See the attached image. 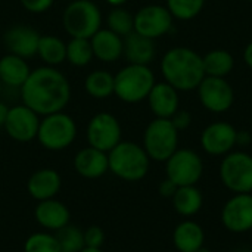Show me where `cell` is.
<instances>
[{
	"label": "cell",
	"mask_w": 252,
	"mask_h": 252,
	"mask_svg": "<svg viewBox=\"0 0 252 252\" xmlns=\"http://www.w3.org/2000/svg\"><path fill=\"white\" fill-rule=\"evenodd\" d=\"M19 90L22 103L40 117L63 111L71 100L72 92L65 74L47 65L31 69Z\"/></svg>",
	"instance_id": "6da1fadb"
},
{
	"label": "cell",
	"mask_w": 252,
	"mask_h": 252,
	"mask_svg": "<svg viewBox=\"0 0 252 252\" xmlns=\"http://www.w3.org/2000/svg\"><path fill=\"white\" fill-rule=\"evenodd\" d=\"M159 68L164 81L179 92L198 89L205 77L202 56L186 46H176L167 50L161 59Z\"/></svg>",
	"instance_id": "7a4b0ae2"
},
{
	"label": "cell",
	"mask_w": 252,
	"mask_h": 252,
	"mask_svg": "<svg viewBox=\"0 0 252 252\" xmlns=\"http://www.w3.org/2000/svg\"><path fill=\"white\" fill-rule=\"evenodd\" d=\"M109 173L124 182L143 180L151 168V158L142 145L130 140H121L108 152Z\"/></svg>",
	"instance_id": "3957f363"
},
{
	"label": "cell",
	"mask_w": 252,
	"mask_h": 252,
	"mask_svg": "<svg viewBox=\"0 0 252 252\" xmlns=\"http://www.w3.org/2000/svg\"><path fill=\"white\" fill-rule=\"evenodd\" d=\"M155 83L149 65L127 63L114 75V94L124 103H139L146 100Z\"/></svg>",
	"instance_id": "277c9868"
},
{
	"label": "cell",
	"mask_w": 252,
	"mask_h": 252,
	"mask_svg": "<svg viewBox=\"0 0 252 252\" xmlns=\"http://www.w3.org/2000/svg\"><path fill=\"white\" fill-rule=\"evenodd\" d=\"M100 7L92 0L68 1L62 13V25L69 37L92 38L102 28Z\"/></svg>",
	"instance_id": "5b68a950"
},
{
	"label": "cell",
	"mask_w": 252,
	"mask_h": 252,
	"mask_svg": "<svg viewBox=\"0 0 252 252\" xmlns=\"http://www.w3.org/2000/svg\"><path fill=\"white\" fill-rule=\"evenodd\" d=\"M78 134L75 120L65 111L49 114L40 118L37 142L47 151L58 152L69 148Z\"/></svg>",
	"instance_id": "8992f818"
},
{
	"label": "cell",
	"mask_w": 252,
	"mask_h": 252,
	"mask_svg": "<svg viewBox=\"0 0 252 252\" xmlns=\"http://www.w3.org/2000/svg\"><path fill=\"white\" fill-rule=\"evenodd\" d=\"M142 146L151 161L165 162L179 149V131L168 118H154L145 128Z\"/></svg>",
	"instance_id": "52a82bcc"
},
{
	"label": "cell",
	"mask_w": 252,
	"mask_h": 252,
	"mask_svg": "<svg viewBox=\"0 0 252 252\" xmlns=\"http://www.w3.org/2000/svg\"><path fill=\"white\" fill-rule=\"evenodd\" d=\"M220 180L232 193H252V155L232 151L220 162Z\"/></svg>",
	"instance_id": "ba28073f"
},
{
	"label": "cell",
	"mask_w": 252,
	"mask_h": 252,
	"mask_svg": "<svg viewBox=\"0 0 252 252\" xmlns=\"http://www.w3.org/2000/svg\"><path fill=\"white\" fill-rule=\"evenodd\" d=\"M204 174V161L198 152L183 148L177 149L165 161V177L182 186H195Z\"/></svg>",
	"instance_id": "9c48e42d"
},
{
	"label": "cell",
	"mask_w": 252,
	"mask_h": 252,
	"mask_svg": "<svg viewBox=\"0 0 252 252\" xmlns=\"http://www.w3.org/2000/svg\"><path fill=\"white\" fill-rule=\"evenodd\" d=\"M86 137L89 146L108 154L123 140V128L111 112H97L87 123Z\"/></svg>",
	"instance_id": "30bf717a"
},
{
	"label": "cell",
	"mask_w": 252,
	"mask_h": 252,
	"mask_svg": "<svg viewBox=\"0 0 252 252\" xmlns=\"http://www.w3.org/2000/svg\"><path fill=\"white\" fill-rule=\"evenodd\" d=\"M196 90L201 105L213 114H224L233 106L235 90L226 78L205 75Z\"/></svg>",
	"instance_id": "8fae6325"
},
{
	"label": "cell",
	"mask_w": 252,
	"mask_h": 252,
	"mask_svg": "<svg viewBox=\"0 0 252 252\" xmlns=\"http://www.w3.org/2000/svg\"><path fill=\"white\" fill-rule=\"evenodd\" d=\"M221 224L235 235L252 230V193H233L221 208Z\"/></svg>",
	"instance_id": "7c38bea8"
},
{
	"label": "cell",
	"mask_w": 252,
	"mask_h": 252,
	"mask_svg": "<svg viewBox=\"0 0 252 252\" xmlns=\"http://www.w3.org/2000/svg\"><path fill=\"white\" fill-rule=\"evenodd\" d=\"M173 16L162 4H146L134 13V31L148 38L157 40L165 35L173 27Z\"/></svg>",
	"instance_id": "4fadbf2b"
},
{
	"label": "cell",
	"mask_w": 252,
	"mask_h": 252,
	"mask_svg": "<svg viewBox=\"0 0 252 252\" xmlns=\"http://www.w3.org/2000/svg\"><path fill=\"white\" fill-rule=\"evenodd\" d=\"M40 118L41 117L38 114H35L24 103L15 105L9 108L3 128L12 140L19 143H28L37 137Z\"/></svg>",
	"instance_id": "5bb4252c"
},
{
	"label": "cell",
	"mask_w": 252,
	"mask_h": 252,
	"mask_svg": "<svg viewBox=\"0 0 252 252\" xmlns=\"http://www.w3.org/2000/svg\"><path fill=\"white\" fill-rule=\"evenodd\" d=\"M238 130L226 121H216L207 126L199 137L201 148L211 157H224L236 146Z\"/></svg>",
	"instance_id": "9a60e30c"
},
{
	"label": "cell",
	"mask_w": 252,
	"mask_h": 252,
	"mask_svg": "<svg viewBox=\"0 0 252 252\" xmlns=\"http://www.w3.org/2000/svg\"><path fill=\"white\" fill-rule=\"evenodd\" d=\"M40 35L41 34L35 28L18 24L4 31L3 44L7 49V53L16 55L24 59H31L37 56Z\"/></svg>",
	"instance_id": "2e32d148"
},
{
	"label": "cell",
	"mask_w": 252,
	"mask_h": 252,
	"mask_svg": "<svg viewBox=\"0 0 252 252\" xmlns=\"http://www.w3.org/2000/svg\"><path fill=\"white\" fill-rule=\"evenodd\" d=\"M74 170L75 173L89 180H96L103 177L109 171L108 154L96 148L87 146L80 149L74 157Z\"/></svg>",
	"instance_id": "e0dca14e"
},
{
	"label": "cell",
	"mask_w": 252,
	"mask_h": 252,
	"mask_svg": "<svg viewBox=\"0 0 252 252\" xmlns=\"http://www.w3.org/2000/svg\"><path fill=\"white\" fill-rule=\"evenodd\" d=\"M34 219L40 227H43L47 232H58L66 224H69L71 220V211L68 207L58 201L56 198L40 201L34 210Z\"/></svg>",
	"instance_id": "ac0fdd59"
},
{
	"label": "cell",
	"mask_w": 252,
	"mask_h": 252,
	"mask_svg": "<svg viewBox=\"0 0 252 252\" xmlns=\"http://www.w3.org/2000/svg\"><path fill=\"white\" fill-rule=\"evenodd\" d=\"M146 100L155 118L170 120L179 111V105H180L179 90H176L173 86H170L165 81L155 83Z\"/></svg>",
	"instance_id": "d6986e66"
},
{
	"label": "cell",
	"mask_w": 252,
	"mask_h": 252,
	"mask_svg": "<svg viewBox=\"0 0 252 252\" xmlns=\"http://www.w3.org/2000/svg\"><path fill=\"white\" fill-rule=\"evenodd\" d=\"M62 188L61 174L53 168H40L34 171L27 182L28 195L37 202L56 198Z\"/></svg>",
	"instance_id": "ffe728a7"
},
{
	"label": "cell",
	"mask_w": 252,
	"mask_h": 252,
	"mask_svg": "<svg viewBox=\"0 0 252 252\" xmlns=\"http://www.w3.org/2000/svg\"><path fill=\"white\" fill-rule=\"evenodd\" d=\"M90 44L94 58L103 63L117 62L123 56V47H124L123 37L117 35L108 28H100L90 38Z\"/></svg>",
	"instance_id": "44dd1931"
},
{
	"label": "cell",
	"mask_w": 252,
	"mask_h": 252,
	"mask_svg": "<svg viewBox=\"0 0 252 252\" xmlns=\"http://www.w3.org/2000/svg\"><path fill=\"white\" fill-rule=\"evenodd\" d=\"M171 238L177 252H196L205 244V230L198 221L186 219L174 227Z\"/></svg>",
	"instance_id": "7402d4cb"
},
{
	"label": "cell",
	"mask_w": 252,
	"mask_h": 252,
	"mask_svg": "<svg viewBox=\"0 0 252 252\" xmlns=\"http://www.w3.org/2000/svg\"><path fill=\"white\" fill-rule=\"evenodd\" d=\"M123 41H124L123 56L127 59L128 63L149 65L155 59V55H157L155 40L148 38L133 31L131 34L126 35Z\"/></svg>",
	"instance_id": "603a6c76"
},
{
	"label": "cell",
	"mask_w": 252,
	"mask_h": 252,
	"mask_svg": "<svg viewBox=\"0 0 252 252\" xmlns=\"http://www.w3.org/2000/svg\"><path fill=\"white\" fill-rule=\"evenodd\" d=\"M31 68L27 59L12 53H6L0 58V81L3 86L21 89L27 81Z\"/></svg>",
	"instance_id": "cb8c5ba5"
},
{
	"label": "cell",
	"mask_w": 252,
	"mask_h": 252,
	"mask_svg": "<svg viewBox=\"0 0 252 252\" xmlns=\"http://www.w3.org/2000/svg\"><path fill=\"white\" fill-rule=\"evenodd\" d=\"M174 211L185 217H193L196 216L202 207H204V195L198 189V186H182L176 190L174 196L171 198Z\"/></svg>",
	"instance_id": "d4e9b609"
},
{
	"label": "cell",
	"mask_w": 252,
	"mask_h": 252,
	"mask_svg": "<svg viewBox=\"0 0 252 252\" xmlns=\"http://www.w3.org/2000/svg\"><path fill=\"white\" fill-rule=\"evenodd\" d=\"M37 56L47 66H58L66 61V43L53 34H41Z\"/></svg>",
	"instance_id": "484cf974"
},
{
	"label": "cell",
	"mask_w": 252,
	"mask_h": 252,
	"mask_svg": "<svg viewBox=\"0 0 252 252\" xmlns=\"http://www.w3.org/2000/svg\"><path fill=\"white\" fill-rule=\"evenodd\" d=\"M204 71L208 77H220L226 78L235 68V58L230 52L224 49L210 50L202 56Z\"/></svg>",
	"instance_id": "4316f807"
},
{
	"label": "cell",
	"mask_w": 252,
	"mask_h": 252,
	"mask_svg": "<svg viewBox=\"0 0 252 252\" xmlns=\"http://www.w3.org/2000/svg\"><path fill=\"white\" fill-rule=\"evenodd\" d=\"M84 90L93 99H108L114 94V75L106 69H96L84 78Z\"/></svg>",
	"instance_id": "83f0119b"
},
{
	"label": "cell",
	"mask_w": 252,
	"mask_h": 252,
	"mask_svg": "<svg viewBox=\"0 0 252 252\" xmlns=\"http://www.w3.org/2000/svg\"><path fill=\"white\" fill-rule=\"evenodd\" d=\"M94 59L93 49L90 44V38H78L71 37L66 43V62L72 66L84 68Z\"/></svg>",
	"instance_id": "f1b7e54d"
},
{
	"label": "cell",
	"mask_w": 252,
	"mask_h": 252,
	"mask_svg": "<svg viewBox=\"0 0 252 252\" xmlns=\"http://www.w3.org/2000/svg\"><path fill=\"white\" fill-rule=\"evenodd\" d=\"M106 28L124 38L134 31V15L123 6L112 7L106 16Z\"/></svg>",
	"instance_id": "f546056e"
},
{
	"label": "cell",
	"mask_w": 252,
	"mask_h": 252,
	"mask_svg": "<svg viewBox=\"0 0 252 252\" xmlns=\"http://www.w3.org/2000/svg\"><path fill=\"white\" fill-rule=\"evenodd\" d=\"M55 236L59 244L61 252H81L84 245V230H81L78 226L66 224L61 230L55 232Z\"/></svg>",
	"instance_id": "4dcf8cb0"
},
{
	"label": "cell",
	"mask_w": 252,
	"mask_h": 252,
	"mask_svg": "<svg viewBox=\"0 0 252 252\" xmlns=\"http://www.w3.org/2000/svg\"><path fill=\"white\" fill-rule=\"evenodd\" d=\"M205 6V0H165V7L171 16L179 21H190L196 18Z\"/></svg>",
	"instance_id": "1f68e13d"
},
{
	"label": "cell",
	"mask_w": 252,
	"mask_h": 252,
	"mask_svg": "<svg viewBox=\"0 0 252 252\" xmlns=\"http://www.w3.org/2000/svg\"><path fill=\"white\" fill-rule=\"evenodd\" d=\"M24 252H61L58 239L52 232L31 233L24 242Z\"/></svg>",
	"instance_id": "d6a6232c"
},
{
	"label": "cell",
	"mask_w": 252,
	"mask_h": 252,
	"mask_svg": "<svg viewBox=\"0 0 252 252\" xmlns=\"http://www.w3.org/2000/svg\"><path fill=\"white\" fill-rule=\"evenodd\" d=\"M106 235L102 227L90 226L84 230V245L86 248H102L105 244Z\"/></svg>",
	"instance_id": "836d02e7"
},
{
	"label": "cell",
	"mask_w": 252,
	"mask_h": 252,
	"mask_svg": "<svg viewBox=\"0 0 252 252\" xmlns=\"http://www.w3.org/2000/svg\"><path fill=\"white\" fill-rule=\"evenodd\" d=\"M21 6L32 15H41L52 9L55 0H19Z\"/></svg>",
	"instance_id": "e575fe53"
},
{
	"label": "cell",
	"mask_w": 252,
	"mask_h": 252,
	"mask_svg": "<svg viewBox=\"0 0 252 252\" xmlns=\"http://www.w3.org/2000/svg\"><path fill=\"white\" fill-rule=\"evenodd\" d=\"M170 121L173 123V126H174V127L177 128V131L180 133V131H185V130H188V128L190 127V124H192V115H190L189 111L179 109V111L170 118Z\"/></svg>",
	"instance_id": "d590c367"
},
{
	"label": "cell",
	"mask_w": 252,
	"mask_h": 252,
	"mask_svg": "<svg viewBox=\"0 0 252 252\" xmlns=\"http://www.w3.org/2000/svg\"><path fill=\"white\" fill-rule=\"evenodd\" d=\"M179 189V186L176 185V183H173L170 179H164L161 183H159V186H158V192H159V195L162 196V198H165V199H171L173 196H174V193H176V190Z\"/></svg>",
	"instance_id": "8d00e7d4"
},
{
	"label": "cell",
	"mask_w": 252,
	"mask_h": 252,
	"mask_svg": "<svg viewBox=\"0 0 252 252\" xmlns=\"http://www.w3.org/2000/svg\"><path fill=\"white\" fill-rule=\"evenodd\" d=\"M252 136L250 131H238L236 134V146H248L251 143Z\"/></svg>",
	"instance_id": "74e56055"
},
{
	"label": "cell",
	"mask_w": 252,
	"mask_h": 252,
	"mask_svg": "<svg viewBox=\"0 0 252 252\" xmlns=\"http://www.w3.org/2000/svg\"><path fill=\"white\" fill-rule=\"evenodd\" d=\"M244 61H245V63L252 69V41H250L247 44V47L244 50Z\"/></svg>",
	"instance_id": "f35d334b"
},
{
	"label": "cell",
	"mask_w": 252,
	"mask_h": 252,
	"mask_svg": "<svg viewBox=\"0 0 252 252\" xmlns=\"http://www.w3.org/2000/svg\"><path fill=\"white\" fill-rule=\"evenodd\" d=\"M7 112H9V106L3 102H0V127L4 126V121H6V117H7Z\"/></svg>",
	"instance_id": "ab89813d"
},
{
	"label": "cell",
	"mask_w": 252,
	"mask_h": 252,
	"mask_svg": "<svg viewBox=\"0 0 252 252\" xmlns=\"http://www.w3.org/2000/svg\"><path fill=\"white\" fill-rule=\"evenodd\" d=\"M105 1L112 7H120V6H124L128 0H105Z\"/></svg>",
	"instance_id": "60d3db41"
},
{
	"label": "cell",
	"mask_w": 252,
	"mask_h": 252,
	"mask_svg": "<svg viewBox=\"0 0 252 252\" xmlns=\"http://www.w3.org/2000/svg\"><path fill=\"white\" fill-rule=\"evenodd\" d=\"M81 252H106V251H103L102 248H84Z\"/></svg>",
	"instance_id": "b9f144b4"
},
{
	"label": "cell",
	"mask_w": 252,
	"mask_h": 252,
	"mask_svg": "<svg viewBox=\"0 0 252 252\" xmlns=\"http://www.w3.org/2000/svg\"><path fill=\"white\" fill-rule=\"evenodd\" d=\"M196 252H211V250H208V248H205V247H202V248H199Z\"/></svg>",
	"instance_id": "7bdbcfd3"
},
{
	"label": "cell",
	"mask_w": 252,
	"mask_h": 252,
	"mask_svg": "<svg viewBox=\"0 0 252 252\" xmlns=\"http://www.w3.org/2000/svg\"><path fill=\"white\" fill-rule=\"evenodd\" d=\"M1 92H3V83L0 81V96H1Z\"/></svg>",
	"instance_id": "ee69618b"
},
{
	"label": "cell",
	"mask_w": 252,
	"mask_h": 252,
	"mask_svg": "<svg viewBox=\"0 0 252 252\" xmlns=\"http://www.w3.org/2000/svg\"><path fill=\"white\" fill-rule=\"evenodd\" d=\"M247 1H250V3H252V0H247Z\"/></svg>",
	"instance_id": "f6af8a7d"
},
{
	"label": "cell",
	"mask_w": 252,
	"mask_h": 252,
	"mask_svg": "<svg viewBox=\"0 0 252 252\" xmlns=\"http://www.w3.org/2000/svg\"><path fill=\"white\" fill-rule=\"evenodd\" d=\"M65 1H72V0H65Z\"/></svg>",
	"instance_id": "bcb514c9"
}]
</instances>
